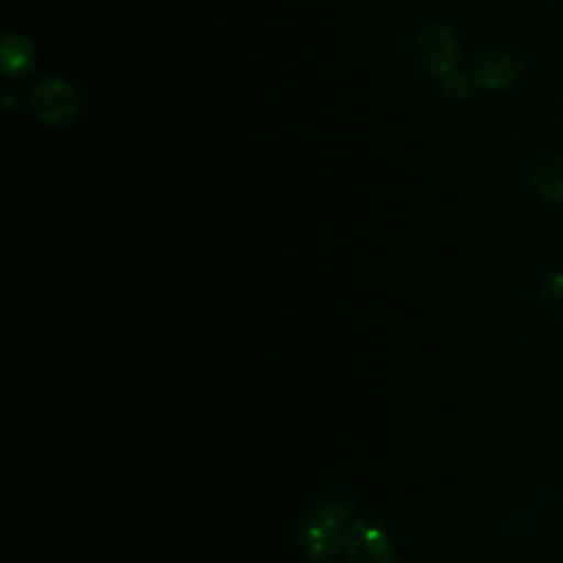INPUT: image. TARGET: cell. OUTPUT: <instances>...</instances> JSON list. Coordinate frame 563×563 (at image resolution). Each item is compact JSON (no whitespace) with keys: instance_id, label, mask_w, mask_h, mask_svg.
Masks as SVG:
<instances>
[{"instance_id":"30bf717a","label":"cell","mask_w":563,"mask_h":563,"mask_svg":"<svg viewBox=\"0 0 563 563\" xmlns=\"http://www.w3.org/2000/svg\"><path fill=\"white\" fill-rule=\"evenodd\" d=\"M13 103H18V99L13 101V99H11V95H9V90L4 88V90H2V110H4V112H9V110L13 108Z\"/></svg>"},{"instance_id":"3957f363","label":"cell","mask_w":563,"mask_h":563,"mask_svg":"<svg viewBox=\"0 0 563 563\" xmlns=\"http://www.w3.org/2000/svg\"><path fill=\"white\" fill-rule=\"evenodd\" d=\"M413 51H416V59H418L420 68L429 77L442 79L451 70L457 68L460 44L446 24L431 22V24L422 26L420 33L416 35Z\"/></svg>"},{"instance_id":"52a82bcc","label":"cell","mask_w":563,"mask_h":563,"mask_svg":"<svg viewBox=\"0 0 563 563\" xmlns=\"http://www.w3.org/2000/svg\"><path fill=\"white\" fill-rule=\"evenodd\" d=\"M530 183L541 198L563 205V154L539 156L532 163Z\"/></svg>"},{"instance_id":"277c9868","label":"cell","mask_w":563,"mask_h":563,"mask_svg":"<svg viewBox=\"0 0 563 563\" xmlns=\"http://www.w3.org/2000/svg\"><path fill=\"white\" fill-rule=\"evenodd\" d=\"M343 550L350 563H394V543L376 523L354 517L343 537Z\"/></svg>"},{"instance_id":"ba28073f","label":"cell","mask_w":563,"mask_h":563,"mask_svg":"<svg viewBox=\"0 0 563 563\" xmlns=\"http://www.w3.org/2000/svg\"><path fill=\"white\" fill-rule=\"evenodd\" d=\"M442 88H444V92H446L451 99H466V97L475 90L468 70L464 73V70H460V68H455V70H451L446 77H442Z\"/></svg>"},{"instance_id":"9c48e42d","label":"cell","mask_w":563,"mask_h":563,"mask_svg":"<svg viewBox=\"0 0 563 563\" xmlns=\"http://www.w3.org/2000/svg\"><path fill=\"white\" fill-rule=\"evenodd\" d=\"M539 295L545 303H552V306H561L563 303V266H556L552 268L543 282H541V288H539Z\"/></svg>"},{"instance_id":"5b68a950","label":"cell","mask_w":563,"mask_h":563,"mask_svg":"<svg viewBox=\"0 0 563 563\" xmlns=\"http://www.w3.org/2000/svg\"><path fill=\"white\" fill-rule=\"evenodd\" d=\"M475 90L501 92L519 79V59L510 51L490 48L473 57L468 66Z\"/></svg>"},{"instance_id":"6da1fadb","label":"cell","mask_w":563,"mask_h":563,"mask_svg":"<svg viewBox=\"0 0 563 563\" xmlns=\"http://www.w3.org/2000/svg\"><path fill=\"white\" fill-rule=\"evenodd\" d=\"M354 493L345 484L323 488L297 528V548L308 563H332L354 519Z\"/></svg>"},{"instance_id":"7a4b0ae2","label":"cell","mask_w":563,"mask_h":563,"mask_svg":"<svg viewBox=\"0 0 563 563\" xmlns=\"http://www.w3.org/2000/svg\"><path fill=\"white\" fill-rule=\"evenodd\" d=\"M31 112L48 128H70L81 114V95L73 81L64 77L40 79L29 95Z\"/></svg>"},{"instance_id":"8992f818","label":"cell","mask_w":563,"mask_h":563,"mask_svg":"<svg viewBox=\"0 0 563 563\" xmlns=\"http://www.w3.org/2000/svg\"><path fill=\"white\" fill-rule=\"evenodd\" d=\"M37 62L35 44L29 35L20 31H7L0 42V64L2 73L9 77H24L33 70Z\"/></svg>"}]
</instances>
